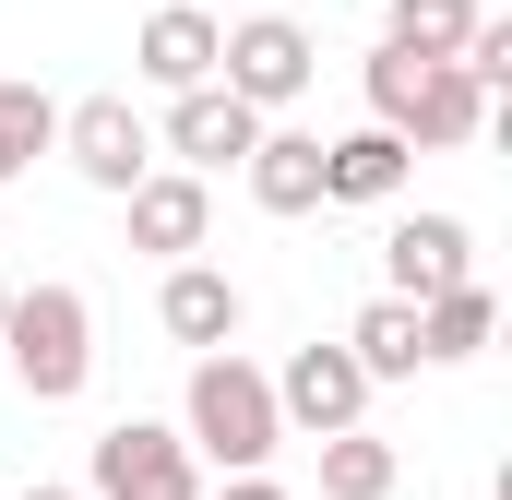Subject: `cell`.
I'll return each instance as SVG.
<instances>
[{"label":"cell","instance_id":"17","mask_svg":"<svg viewBox=\"0 0 512 500\" xmlns=\"http://www.w3.org/2000/svg\"><path fill=\"white\" fill-rule=\"evenodd\" d=\"M36 155H60V108H48V84L0 72V191H12V179H24Z\"/></svg>","mask_w":512,"mask_h":500},{"label":"cell","instance_id":"1","mask_svg":"<svg viewBox=\"0 0 512 500\" xmlns=\"http://www.w3.org/2000/svg\"><path fill=\"white\" fill-rule=\"evenodd\" d=\"M179 441H191L203 465H227V477L274 465V441H286L274 381H262L239 346H203V358H191V393H179Z\"/></svg>","mask_w":512,"mask_h":500},{"label":"cell","instance_id":"16","mask_svg":"<svg viewBox=\"0 0 512 500\" xmlns=\"http://www.w3.org/2000/svg\"><path fill=\"white\" fill-rule=\"evenodd\" d=\"M489 334H501V298H489L477 274L441 286V298H417V346H429V358H477Z\"/></svg>","mask_w":512,"mask_h":500},{"label":"cell","instance_id":"2","mask_svg":"<svg viewBox=\"0 0 512 500\" xmlns=\"http://www.w3.org/2000/svg\"><path fill=\"white\" fill-rule=\"evenodd\" d=\"M370 120L405 131V143H429V155H453V143H477L489 131V84L465 72V60H429V48H393L370 60Z\"/></svg>","mask_w":512,"mask_h":500},{"label":"cell","instance_id":"20","mask_svg":"<svg viewBox=\"0 0 512 500\" xmlns=\"http://www.w3.org/2000/svg\"><path fill=\"white\" fill-rule=\"evenodd\" d=\"M203 500H286V489H274V477L251 465V477H227V489H203Z\"/></svg>","mask_w":512,"mask_h":500},{"label":"cell","instance_id":"14","mask_svg":"<svg viewBox=\"0 0 512 500\" xmlns=\"http://www.w3.org/2000/svg\"><path fill=\"white\" fill-rule=\"evenodd\" d=\"M155 322H167L179 346H227V334H239V286H227L215 262H167V286H155Z\"/></svg>","mask_w":512,"mask_h":500},{"label":"cell","instance_id":"22","mask_svg":"<svg viewBox=\"0 0 512 500\" xmlns=\"http://www.w3.org/2000/svg\"><path fill=\"white\" fill-rule=\"evenodd\" d=\"M0 298H12V286H0Z\"/></svg>","mask_w":512,"mask_h":500},{"label":"cell","instance_id":"7","mask_svg":"<svg viewBox=\"0 0 512 500\" xmlns=\"http://www.w3.org/2000/svg\"><path fill=\"white\" fill-rule=\"evenodd\" d=\"M155 143H167V155H179L191 179H215V167H239V155L262 143V108H251V96H227V84H179Z\"/></svg>","mask_w":512,"mask_h":500},{"label":"cell","instance_id":"19","mask_svg":"<svg viewBox=\"0 0 512 500\" xmlns=\"http://www.w3.org/2000/svg\"><path fill=\"white\" fill-rule=\"evenodd\" d=\"M477 12H489V0H382V36H393V48H429V60H453Z\"/></svg>","mask_w":512,"mask_h":500},{"label":"cell","instance_id":"3","mask_svg":"<svg viewBox=\"0 0 512 500\" xmlns=\"http://www.w3.org/2000/svg\"><path fill=\"white\" fill-rule=\"evenodd\" d=\"M0 346H12V381L36 405H72L96 381V310H84V286H12L0 298Z\"/></svg>","mask_w":512,"mask_h":500},{"label":"cell","instance_id":"13","mask_svg":"<svg viewBox=\"0 0 512 500\" xmlns=\"http://www.w3.org/2000/svg\"><path fill=\"white\" fill-rule=\"evenodd\" d=\"M239 167H251L262 215H322V131H262Z\"/></svg>","mask_w":512,"mask_h":500},{"label":"cell","instance_id":"4","mask_svg":"<svg viewBox=\"0 0 512 500\" xmlns=\"http://www.w3.org/2000/svg\"><path fill=\"white\" fill-rule=\"evenodd\" d=\"M310 72H322V48H310V24H286V12H251V24L215 36V84L251 96V108H298Z\"/></svg>","mask_w":512,"mask_h":500},{"label":"cell","instance_id":"11","mask_svg":"<svg viewBox=\"0 0 512 500\" xmlns=\"http://www.w3.org/2000/svg\"><path fill=\"white\" fill-rule=\"evenodd\" d=\"M382 274H393V298H441V286H465V274H477L465 215H405V227L382 239Z\"/></svg>","mask_w":512,"mask_h":500},{"label":"cell","instance_id":"10","mask_svg":"<svg viewBox=\"0 0 512 500\" xmlns=\"http://www.w3.org/2000/svg\"><path fill=\"white\" fill-rule=\"evenodd\" d=\"M215 12L203 0H167V12H143V36H131V72L155 84V96H179V84H215Z\"/></svg>","mask_w":512,"mask_h":500},{"label":"cell","instance_id":"12","mask_svg":"<svg viewBox=\"0 0 512 500\" xmlns=\"http://www.w3.org/2000/svg\"><path fill=\"white\" fill-rule=\"evenodd\" d=\"M405 167H417V143L370 120V131H346V143H322V203H393Z\"/></svg>","mask_w":512,"mask_h":500},{"label":"cell","instance_id":"18","mask_svg":"<svg viewBox=\"0 0 512 500\" xmlns=\"http://www.w3.org/2000/svg\"><path fill=\"white\" fill-rule=\"evenodd\" d=\"M393 441H370V429H322V500H393Z\"/></svg>","mask_w":512,"mask_h":500},{"label":"cell","instance_id":"5","mask_svg":"<svg viewBox=\"0 0 512 500\" xmlns=\"http://www.w3.org/2000/svg\"><path fill=\"white\" fill-rule=\"evenodd\" d=\"M84 500H203V453L179 429H155V417H120L96 441V489Z\"/></svg>","mask_w":512,"mask_h":500},{"label":"cell","instance_id":"6","mask_svg":"<svg viewBox=\"0 0 512 500\" xmlns=\"http://www.w3.org/2000/svg\"><path fill=\"white\" fill-rule=\"evenodd\" d=\"M370 393H382V381L358 370V358H346V334H334V346H298V358L274 370V417L322 441V429H358V417H370Z\"/></svg>","mask_w":512,"mask_h":500},{"label":"cell","instance_id":"15","mask_svg":"<svg viewBox=\"0 0 512 500\" xmlns=\"http://www.w3.org/2000/svg\"><path fill=\"white\" fill-rule=\"evenodd\" d=\"M346 358H358L370 381H417V358H429V346H417V298H393V286H382V298L346 322Z\"/></svg>","mask_w":512,"mask_h":500},{"label":"cell","instance_id":"8","mask_svg":"<svg viewBox=\"0 0 512 500\" xmlns=\"http://www.w3.org/2000/svg\"><path fill=\"white\" fill-rule=\"evenodd\" d=\"M60 155H72V167L120 203L131 179L155 167V131H143V108H131V96H84V108H60Z\"/></svg>","mask_w":512,"mask_h":500},{"label":"cell","instance_id":"21","mask_svg":"<svg viewBox=\"0 0 512 500\" xmlns=\"http://www.w3.org/2000/svg\"><path fill=\"white\" fill-rule=\"evenodd\" d=\"M24 500H84V489H24Z\"/></svg>","mask_w":512,"mask_h":500},{"label":"cell","instance_id":"9","mask_svg":"<svg viewBox=\"0 0 512 500\" xmlns=\"http://www.w3.org/2000/svg\"><path fill=\"white\" fill-rule=\"evenodd\" d=\"M120 203H131V250H155V262H191V250L215 239V191L191 167H143Z\"/></svg>","mask_w":512,"mask_h":500}]
</instances>
